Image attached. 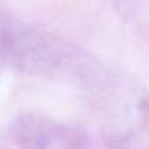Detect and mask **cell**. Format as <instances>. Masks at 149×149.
Returning <instances> with one entry per match:
<instances>
[{"label": "cell", "instance_id": "obj_1", "mask_svg": "<svg viewBox=\"0 0 149 149\" xmlns=\"http://www.w3.org/2000/svg\"><path fill=\"white\" fill-rule=\"evenodd\" d=\"M12 134L22 146L69 148L85 145V134L79 127L32 116L19 117L12 126Z\"/></svg>", "mask_w": 149, "mask_h": 149}, {"label": "cell", "instance_id": "obj_2", "mask_svg": "<svg viewBox=\"0 0 149 149\" xmlns=\"http://www.w3.org/2000/svg\"><path fill=\"white\" fill-rule=\"evenodd\" d=\"M0 45L3 57L22 67L47 66L51 56L45 40L41 35H35L32 31H6Z\"/></svg>", "mask_w": 149, "mask_h": 149}]
</instances>
